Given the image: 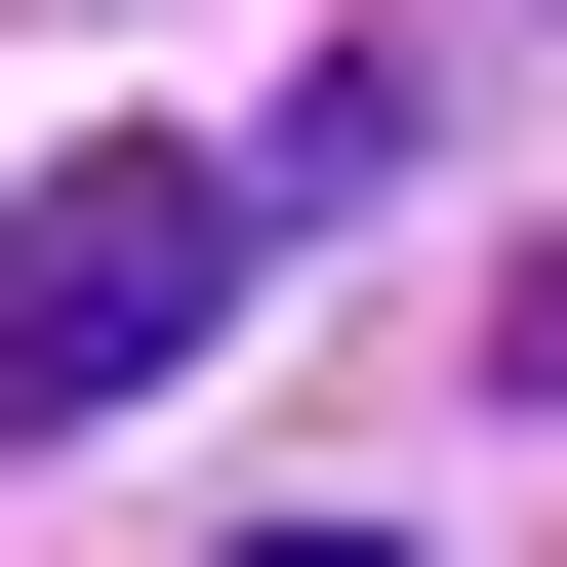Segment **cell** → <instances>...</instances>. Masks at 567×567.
I'll return each instance as SVG.
<instances>
[{
    "instance_id": "cell-1",
    "label": "cell",
    "mask_w": 567,
    "mask_h": 567,
    "mask_svg": "<svg viewBox=\"0 0 567 567\" xmlns=\"http://www.w3.org/2000/svg\"><path fill=\"white\" fill-rule=\"evenodd\" d=\"M203 284H244V163H41V203H0V446L163 405V365H203Z\"/></svg>"
},
{
    "instance_id": "cell-2",
    "label": "cell",
    "mask_w": 567,
    "mask_h": 567,
    "mask_svg": "<svg viewBox=\"0 0 567 567\" xmlns=\"http://www.w3.org/2000/svg\"><path fill=\"white\" fill-rule=\"evenodd\" d=\"M486 365H527V405H567V244H527V284H486Z\"/></svg>"
},
{
    "instance_id": "cell-3",
    "label": "cell",
    "mask_w": 567,
    "mask_h": 567,
    "mask_svg": "<svg viewBox=\"0 0 567 567\" xmlns=\"http://www.w3.org/2000/svg\"><path fill=\"white\" fill-rule=\"evenodd\" d=\"M244 567H405V527H244Z\"/></svg>"
}]
</instances>
